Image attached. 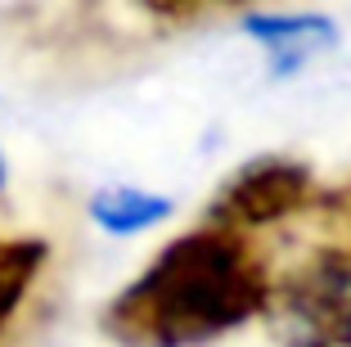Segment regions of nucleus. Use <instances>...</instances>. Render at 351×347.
I'll return each instance as SVG.
<instances>
[{
	"mask_svg": "<svg viewBox=\"0 0 351 347\" xmlns=\"http://www.w3.org/2000/svg\"><path fill=\"white\" fill-rule=\"evenodd\" d=\"M54 244L27 230H0V347H27L50 316Z\"/></svg>",
	"mask_w": 351,
	"mask_h": 347,
	"instance_id": "nucleus-4",
	"label": "nucleus"
},
{
	"mask_svg": "<svg viewBox=\"0 0 351 347\" xmlns=\"http://www.w3.org/2000/svg\"><path fill=\"white\" fill-rule=\"evenodd\" d=\"M243 36L266 50V59L275 63V72H298L311 59H320L338 45V27L324 14H243Z\"/></svg>",
	"mask_w": 351,
	"mask_h": 347,
	"instance_id": "nucleus-5",
	"label": "nucleus"
},
{
	"mask_svg": "<svg viewBox=\"0 0 351 347\" xmlns=\"http://www.w3.org/2000/svg\"><path fill=\"white\" fill-rule=\"evenodd\" d=\"M311 221H315L320 239L351 248V176L338 181V185H324V194H320V203H315V212H311Z\"/></svg>",
	"mask_w": 351,
	"mask_h": 347,
	"instance_id": "nucleus-8",
	"label": "nucleus"
},
{
	"mask_svg": "<svg viewBox=\"0 0 351 347\" xmlns=\"http://www.w3.org/2000/svg\"><path fill=\"white\" fill-rule=\"evenodd\" d=\"M176 212V203L167 194H154V190H140V185H108L90 199V221L99 225L104 235H145L154 225H162L167 216Z\"/></svg>",
	"mask_w": 351,
	"mask_h": 347,
	"instance_id": "nucleus-6",
	"label": "nucleus"
},
{
	"mask_svg": "<svg viewBox=\"0 0 351 347\" xmlns=\"http://www.w3.org/2000/svg\"><path fill=\"white\" fill-rule=\"evenodd\" d=\"M275 257L261 235L198 221L113 293L99 329L117 347H207L266 316Z\"/></svg>",
	"mask_w": 351,
	"mask_h": 347,
	"instance_id": "nucleus-1",
	"label": "nucleus"
},
{
	"mask_svg": "<svg viewBox=\"0 0 351 347\" xmlns=\"http://www.w3.org/2000/svg\"><path fill=\"white\" fill-rule=\"evenodd\" d=\"M131 5L162 27H194V23L221 19V14H239V10L248 14L261 0H131Z\"/></svg>",
	"mask_w": 351,
	"mask_h": 347,
	"instance_id": "nucleus-7",
	"label": "nucleus"
},
{
	"mask_svg": "<svg viewBox=\"0 0 351 347\" xmlns=\"http://www.w3.org/2000/svg\"><path fill=\"white\" fill-rule=\"evenodd\" d=\"M261 320L279 347H351V248L315 239L298 262L275 266Z\"/></svg>",
	"mask_w": 351,
	"mask_h": 347,
	"instance_id": "nucleus-2",
	"label": "nucleus"
},
{
	"mask_svg": "<svg viewBox=\"0 0 351 347\" xmlns=\"http://www.w3.org/2000/svg\"><path fill=\"white\" fill-rule=\"evenodd\" d=\"M320 194H324V185L311 172V163L284 158V153H266V158L243 163L212 194V203H207L203 221H217V225H230V230L266 239L279 225L311 216Z\"/></svg>",
	"mask_w": 351,
	"mask_h": 347,
	"instance_id": "nucleus-3",
	"label": "nucleus"
},
{
	"mask_svg": "<svg viewBox=\"0 0 351 347\" xmlns=\"http://www.w3.org/2000/svg\"><path fill=\"white\" fill-rule=\"evenodd\" d=\"M5 181H10V163H5V149H0V194H5Z\"/></svg>",
	"mask_w": 351,
	"mask_h": 347,
	"instance_id": "nucleus-9",
	"label": "nucleus"
}]
</instances>
